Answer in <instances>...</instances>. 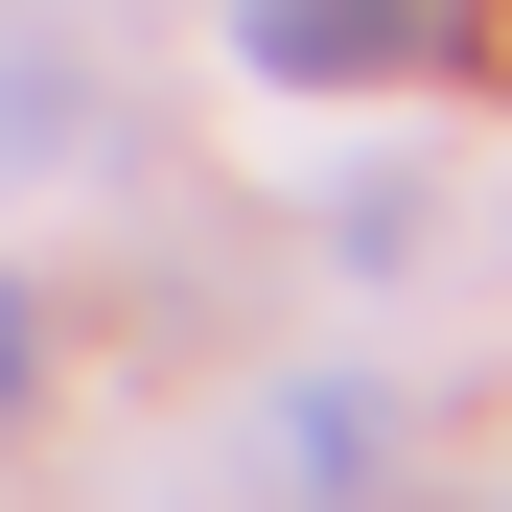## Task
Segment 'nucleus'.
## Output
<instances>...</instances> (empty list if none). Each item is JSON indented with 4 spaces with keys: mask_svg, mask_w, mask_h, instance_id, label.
<instances>
[{
    "mask_svg": "<svg viewBox=\"0 0 512 512\" xmlns=\"http://www.w3.org/2000/svg\"><path fill=\"white\" fill-rule=\"evenodd\" d=\"M233 24H256L280 94H350V70H419V47H443V0H233Z\"/></svg>",
    "mask_w": 512,
    "mask_h": 512,
    "instance_id": "nucleus-2",
    "label": "nucleus"
},
{
    "mask_svg": "<svg viewBox=\"0 0 512 512\" xmlns=\"http://www.w3.org/2000/svg\"><path fill=\"white\" fill-rule=\"evenodd\" d=\"M396 466V396L373 373H280V396H256V489H280V512H350Z\"/></svg>",
    "mask_w": 512,
    "mask_h": 512,
    "instance_id": "nucleus-1",
    "label": "nucleus"
},
{
    "mask_svg": "<svg viewBox=\"0 0 512 512\" xmlns=\"http://www.w3.org/2000/svg\"><path fill=\"white\" fill-rule=\"evenodd\" d=\"M24 373H47V350H24V303H0V419H24Z\"/></svg>",
    "mask_w": 512,
    "mask_h": 512,
    "instance_id": "nucleus-3",
    "label": "nucleus"
}]
</instances>
